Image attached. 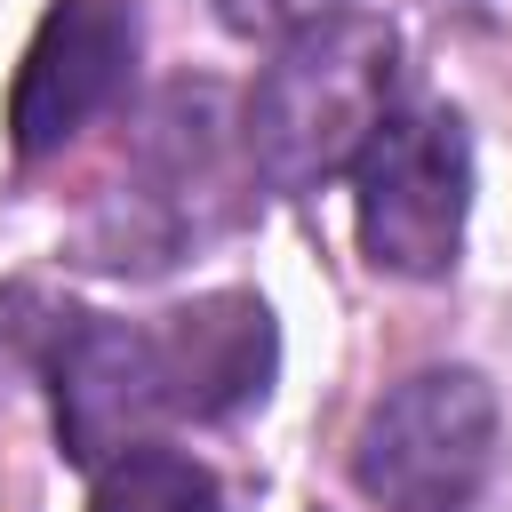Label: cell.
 <instances>
[{"instance_id":"1","label":"cell","mask_w":512,"mask_h":512,"mask_svg":"<svg viewBox=\"0 0 512 512\" xmlns=\"http://www.w3.org/2000/svg\"><path fill=\"white\" fill-rule=\"evenodd\" d=\"M392 88L400 32L384 16L336 8L328 24L296 32L248 96V168L272 192H320L328 176H352L368 136L392 120Z\"/></svg>"},{"instance_id":"2","label":"cell","mask_w":512,"mask_h":512,"mask_svg":"<svg viewBox=\"0 0 512 512\" xmlns=\"http://www.w3.org/2000/svg\"><path fill=\"white\" fill-rule=\"evenodd\" d=\"M488 464H496V392L480 368H416L352 432V480L384 512H464Z\"/></svg>"},{"instance_id":"3","label":"cell","mask_w":512,"mask_h":512,"mask_svg":"<svg viewBox=\"0 0 512 512\" xmlns=\"http://www.w3.org/2000/svg\"><path fill=\"white\" fill-rule=\"evenodd\" d=\"M360 248L392 280H440L464 248L472 208V136L448 104H392V120L352 160Z\"/></svg>"},{"instance_id":"4","label":"cell","mask_w":512,"mask_h":512,"mask_svg":"<svg viewBox=\"0 0 512 512\" xmlns=\"http://www.w3.org/2000/svg\"><path fill=\"white\" fill-rule=\"evenodd\" d=\"M128 64H136L128 0H56L16 64V88H8V144L24 160H48L56 144H72L128 88Z\"/></svg>"},{"instance_id":"5","label":"cell","mask_w":512,"mask_h":512,"mask_svg":"<svg viewBox=\"0 0 512 512\" xmlns=\"http://www.w3.org/2000/svg\"><path fill=\"white\" fill-rule=\"evenodd\" d=\"M48 392H56V440L72 464H112L144 448V432L168 416V376L152 328L128 320H64L48 344Z\"/></svg>"},{"instance_id":"6","label":"cell","mask_w":512,"mask_h":512,"mask_svg":"<svg viewBox=\"0 0 512 512\" xmlns=\"http://www.w3.org/2000/svg\"><path fill=\"white\" fill-rule=\"evenodd\" d=\"M144 128L152 136H144V160L128 176L112 248H136L128 264H168L184 240H200L232 208V192H216L224 184V96L216 88H176Z\"/></svg>"},{"instance_id":"7","label":"cell","mask_w":512,"mask_h":512,"mask_svg":"<svg viewBox=\"0 0 512 512\" xmlns=\"http://www.w3.org/2000/svg\"><path fill=\"white\" fill-rule=\"evenodd\" d=\"M160 376H168V416H232L264 400L272 384V312L256 296H200L152 328Z\"/></svg>"},{"instance_id":"8","label":"cell","mask_w":512,"mask_h":512,"mask_svg":"<svg viewBox=\"0 0 512 512\" xmlns=\"http://www.w3.org/2000/svg\"><path fill=\"white\" fill-rule=\"evenodd\" d=\"M88 512H224V496H216V472H208V464L144 440V448H128V456L96 464Z\"/></svg>"},{"instance_id":"9","label":"cell","mask_w":512,"mask_h":512,"mask_svg":"<svg viewBox=\"0 0 512 512\" xmlns=\"http://www.w3.org/2000/svg\"><path fill=\"white\" fill-rule=\"evenodd\" d=\"M344 0H216V16L240 32V40H296L312 24H328Z\"/></svg>"},{"instance_id":"10","label":"cell","mask_w":512,"mask_h":512,"mask_svg":"<svg viewBox=\"0 0 512 512\" xmlns=\"http://www.w3.org/2000/svg\"><path fill=\"white\" fill-rule=\"evenodd\" d=\"M464 8H480V16H496V24H512V0H464Z\"/></svg>"}]
</instances>
